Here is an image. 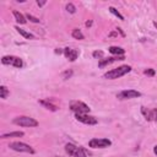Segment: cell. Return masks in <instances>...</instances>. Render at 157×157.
I'll use <instances>...</instances> for the list:
<instances>
[{
  "label": "cell",
  "instance_id": "5b68a950",
  "mask_svg": "<svg viewBox=\"0 0 157 157\" xmlns=\"http://www.w3.org/2000/svg\"><path fill=\"white\" fill-rule=\"evenodd\" d=\"M70 109L75 114H88L90 113V107L81 102V101H72L70 102Z\"/></svg>",
  "mask_w": 157,
  "mask_h": 157
},
{
  "label": "cell",
  "instance_id": "4fadbf2b",
  "mask_svg": "<svg viewBox=\"0 0 157 157\" xmlns=\"http://www.w3.org/2000/svg\"><path fill=\"white\" fill-rule=\"evenodd\" d=\"M108 50H109L110 54H113V55H115V56H121V55H124V53H125V50H124L121 47H114V45L109 47Z\"/></svg>",
  "mask_w": 157,
  "mask_h": 157
},
{
  "label": "cell",
  "instance_id": "ba28073f",
  "mask_svg": "<svg viewBox=\"0 0 157 157\" xmlns=\"http://www.w3.org/2000/svg\"><path fill=\"white\" fill-rule=\"evenodd\" d=\"M112 145L109 139H92L88 141V146L92 148H105Z\"/></svg>",
  "mask_w": 157,
  "mask_h": 157
},
{
  "label": "cell",
  "instance_id": "3957f363",
  "mask_svg": "<svg viewBox=\"0 0 157 157\" xmlns=\"http://www.w3.org/2000/svg\"><path fill=\"white\" fill-rule=\"evenodd\" d=\"M65 152L70 156V157H87L85 150L82 147H78L74 144H66L65 145Z\"/></svg>",
  "mask_w": 157,
  "mask_h": 157
},
{
  "label": "cell",
  "instance_id": "8992f818",
  "mask_svg": "<svg viewBox=\"0 0 157 157\" xmlns=\"http://www.w3.org/2000/svg\"><path fill=\"white\" fill-rule=\"evenodd\" d=\"M1 63L4 65H10V66H13V67H17V69H21L23 66V61L21 58L18 56H15V55H5L1 58Z\"/></svg>",
  "mask_w": 157,
  "mask_h": 157
},
{
  "label": "cell",
  "instance_id": "e0dca14e",
  "mask_svg": "<svg viewBox=\"0 0 157 157\" xmlns=\"http://www.w3.org/2000/svg\"><path fill=\"white\" fill-rule=\"evenodd\" d=\"M39 103H40L43 107H45L48 110H52V112H56V110H58V107H56L55 104H53L52 102H49V101H39Z\"/></svg>",
  "mask_w": 157,
  "mask_h": 157
},
{
  "label": "cell",
  "instance_id": "44dd1931",
  "mask_svg": "<svg viewBox=\"0 0 157 157\" xmlns=\"http://www.w3.org/2000/svg\"><path fill=\"white\" fill-rule=\"evenodd\" d=\"M65 9H66V11H67V12H70V13H75V12H76V7H75V5H74V4H71V2L66 4Z\"/></svg>",
  "mask_w": 157,
  "mask_h": 157
},
{
  "label": "cell",
  "instance_id": "ffe728a7",
  "mask_svg": "<svg viewBox=\"0 0 157 157\" xmlns=\"http://www.w3.org/2000/svg\"><path fill=\"white\" fill-rule=\"evenodd\" d=\"M109 11H110V12H112V13H113L114 16L119 17V20H121V21L124 20V16H123V15H120V12H119L118 10H115V9L113 7V6H110V7H109Z\"/></svg>",
  "mask_w": 157,
  "mask_h": 157
},
{
  "label": "cell",
  "instance_id": "d4e9b609",
  "mask_svg": "<svg viewBox=\"0 0 157 157\" xmlns=\"http://www.w3.org/2000/svg\"><path fill=\"white\" fill-rule=\"evenodd\" d=\"M71 75H72V71H71V70H70V71H65V72L63 74V77H64V78H69Z\"/></svg>",
  "mask_w": 157,
  "mask_h": 157
},
{
  "label": "cell",
  "instance_id": "6da1fadb",
  "mask_svg": "<svg viewBox=\"0 0 157 157\" xmlns=\"http://www.w3.org/2000/svg\"><path fill=\"white\" fill-rule=\"evenodd\" d=\"M131 71V66L130 65H121V66H118L115 69H112L109 71H107L103 77L107 78V80H115V78H119L126 74H129Z\"/></svg>",
  "mask_w": 157,
  "mask_h": 157
},
{
  "label": "cell",
  "instance_id": "f546056e",
  "mask_svg": "<svg viewBox=\"0 0 157 157\" xmlns=\"http://www.w3.org/2000/svg\"><path fill=\"white\" fill-rule=\"evenodd\" d=\"M153 25H155V26H156V27H157V22H155V23H153Z\"/></svg>",
  "mask_w": 157,
  "mask_h": 157
},
{
  "label": "cell",
  "instance_id": "277c9868",
  "mask_svg": "<svg viewBox=\"0 0 157 157\" xmlns=\"http://www.w3.org/2000/svg\"><path fill=\"white\" fill-rule=\"evenodd\" d=\"M9 147L11 150H13V151H17V152H26V153H31V155L34 153V150L32 148V146H29L28 144L21 142V141H12V142H10Z\"/></svg>",
  "mask_w": 157,
  "mask_h": 157
},
{
  "label": "cell",
  "instance_id": "7402d4cb",
  "mask_svg": "<svg viewBox=\"0 0 157 157\" xmlns=\"http://www.w3.org/2000/svg\"><path fill=\"white\" fill-rule=\"evenodd\" d=\"M26 18H27V20H29L31 22H34V23H39V18H37V17H34V16L29 15V13H27V15H26Z\"/></svg>",
  "mask_w": 157,
  "mask_h": 157
},
{
  "label": "cell",
  "instance_id": "9a60e30c",
  "mask_svg": "<svg viewBox=\"0 0 157 157\" xmlns=\"http://www.w3.org/2000/svg\"><path fill=\"white\" fill-rule=\"evenodd\" d=\"M25 135L23 131H11V132H6V134H2L0 137L1 139H9V137H22Z\"/></svg>",
  "mask_w": 157,
  "mask_h": 157
},
{
  "label": "cell",
  "instance_id": "603a6c76",
  "mask_svg": "<svg viewBox=\"0 0 157 157\" xmlns=\"http://www.w3.org/2000/svg\"><path fill=\"white\" fill-rule=\"evenodd\" d=\"M92 55H93V58H98V59L101 60V59L103 58L104 53H103L102 50H96V52H93V54H92Z\"/></svg>",
  "mask_w": 157,
  "mask_h": 157
},
{
  "label": "cell",
  "instance_id": "52a82bcc",
  "mask_svg": "<svg viewBox=\"0 0 157 157\" xmlns=\"http://www.w3.org/2000/svg\"><path fill=\"white\" fill-rule=\"evenodd\" d=\"M137 97H141V92H139L136 90H124V91H120L117 93V98L120 101L137 98Z\"/></svg>",
  "mask_w": 157,
  "mask_h": 157
},
{
  "label": "cell",
  "instance_id": "8fae6325",
  "mask_svg": "<svg viewBox=\"0 0 157 157\" xmlns=\"http://www.w3.org/2000/svg\"><path fill=\"white\" fill-rule=\"evenodd\" d=\"M124 59H125L124 55H121V56H110V58H107V59H101L99 63H98V66L99 67H104V66H107V65H109V64H112L114 61L124 60Z\"/></svg>",
  "mask_w": 157,
  "mask_h": 157
},
{
  "label": "cell",
  "instance_id": "ac0fdd59",
  "mask_svg": "<svg viewBox=\"0 0 157 157\" xmlns=\"http://www.w3.org/2000/svg\"><path fill=\"white\" fill-rule=\"evenodd\" d=\"M71 36L75 38V39H78V40H82L83 38H85V36H83V33L78 29V28H75V29H72V32H71Z\"/></svg>",
  "mask_w": 157,
  "mask_h": 157
},
{
  "label": "cell",
  "instance_id": "f1b7e54d",
  "mask_svg": "<svg viewBox=\"0 0 157 157\" xmlns=\"http://www.w3.org/2000/svg\"><path fill=\"white\" fill-rule=\"evenodd\" d=\"M153 152H155V155H157V145L153 147Z\"/></svg>",
  "mask_w": 157,
  "mask_h": 157
},
{
  "label": "cell",
  "instance_id": "9c48e42d",
  "mask_svg": "<svg viewBox=\"0 0 157 157\" xmlns=\"http://www.w3.org/2000/svg\"><path fill=\"white\" fill-rule=\"evenodd\" d=\"M75 118L77 121L86 124V125H96L98 123L97 118L93 115H90V114H75Z\"/></svg>",
  "mask_w": 157,
  "mask_h": 157
},
{
  "label": "cell",
  "instance_id": "d6986e66",
  "mask_svg": "<svg viewBox=\"0 0 157 157\" xmlns=\"http://www.w3.org/2000/svg\"><path fill=\"white\" fill-rule=\"evenodd\" d=\"M9 94H10V91L7 90V87L4 86V85H1V86H0V98L6 99V98L9 97Z\"/></svg>",
  "mask_w": 157,
  "mask_h": 157
},
{
  "label": "cell",
  "instance_id": "2e32d148",
  "mask_svg": "<svg viewBox=\"0 0 157 157\" xmlns=\"http://www.w3.org/2000/svg\"><path fill=\"white\" fill-rule=\"evenodd\" d=\"M15 29L23 37V38H26V39H34V36L32 34V33H29V32H27V31H25V29H22V28H20L18 26H16L15 27Z\"/></svg>",
  "mask_w": 157,
  "mask_h": 157
},
{
  "label": "cell",
  "instance_id": "83f0119b",
  "mask_svg": "<svg viewBox=\"0 0 157 157\" xmlns=\"http://www.w3.org/2000/svg\"><path fill=\"white\" fill-rule=\"evenodd\" d=\"M153 114H155V118H157V108L153 109Z\"/></svg>",
  "mask_w": 157,
  "mask_h": 157
},
{
  "label": "cell",
  "instance_id": "7a4b0ae2",
  "mask_svg": "<svg viewBox=\"0 0 157 157\" xmlns=\"http://www.w3.org/2000/svg\"><path fill=\"white\" fill-rule=\"evenodd\" d=\"M13 124L16 125H20V126H25V128H34V126H38V120H36L34 118H31V117H27V115H20V117H16L13 120H12Z\"/></svg>",
  "mask_w": 157,
  "mask_h": 157
},
{
  "label": "cell",
  "instance_id": "cb8c5ba5",
  "mask_svg": "<svg viewBox=\"0 0 157 157\" xmlns=\"http://www.w3.org/2000/svg\"><path fill=\"white\" fill-rule=\"evenodd\" d=\"M144 72H145V75H147V76H155V74H156V71H155L153 69H146Z\"/></svg>",
  "mask_w": 157,
  "mask_h": 157
},
{
  "label": "cell",
  "instance_id": "4316f807",
  "mask_svg": "<svg viewBox=\"0 0 157 157\" xmlns=\"http://www.w3.org/2000/svg\"><path fill=\"white\" fill-rule=\"evenodd\" d=\"M91 25H92V21H87V22H86V26H87V27H90Z\"/></svg>",
  "mask_w": 157,
  "mask_h": 157
},
{
  "label": "cell",
  "instance_id": "5bb4252c",
  "mask_svg": "<svg viewBox=\"0 0 157 157\" xmlns=\"http://www.w3.org/2000/svg\"><path fill=\"white\" fill-rule=\"evenodd\" d=\"M141 113L144 114V117H145V119H146V120H153V119H155L153 109H152V110H150V109H147L146 107H141Z\"/></svg>",
  "mask_w": 157,
  "mask_h": 157
},
{
  "label": "cell",
  "instance_id": "484cf974",
  "mask_svg": "<svg viewBox=\"0 0 157 157\" xmlns=\"http://www.w3.org/2000/svg\"><path fill=\"white\" fill-rule=\"evenodd\" d=\"M45 4H47V1H39V0L37 1V5H38V6H44Z\"/></svg>",
  "mask_w": 157,
  "mask_h": 157
},
{
  "label": "cell",
  "instance_id": "7c38bea8",
  "mask_svg": "<svg viewBox=\"0 0 157 157\" xmlns=\"http://www.w3.org/2000/svg\"><path fill=\"white\" fill-rule=\"evenodd\" d=\"M12 15H13V17H15V20H16V22H17V23H20V25H25V23L27 22L26 16H25V15H22L20 11L13 10V11H12Z\"/></svg>",
  "mask_w": 157,
  "mask_h": 157
},
{
  "label": "cell",
  "instance_id": "30bf717a",
  "mask_svg": "<svg viewBox=\"0 0 157 157\" xmlns=\"http://www.w3.org/2000/svg\"><path fill=\"white\" fill-rule=\"evenodd\" d=\"M64 55H65V58L66 59H69L70 61H75L76 59H77V56H78V50H76V49H72V48H64Z\"/></svg>",
  "mask_w": 157,
  "mask_h": 157
}]
</instances>
